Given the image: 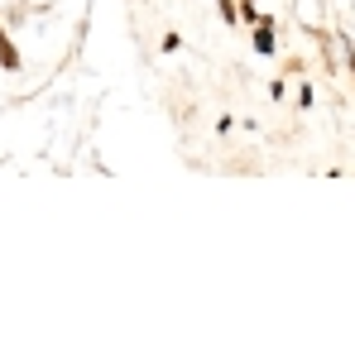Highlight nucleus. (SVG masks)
<instances>
[{"label": "nucleus", "mask_w": 355, "mask_h": 355, "mask_svg": "<svg viewBox=\"0 0 355 355\" xmlns=\"http://www.w3.org/2000/svg\"><path fill=\"white\" fill-rule=\"evenodd\" d=\"M351 67H355V58H351Z\"/></svg>", "instance_id": "obj_4"}, {"label": "nucleus", "mask_w": 355, "mask_h": 355, "mask_svg": "<svg viewBox=\"0 0 355 355\" xmlns=\"http://www.w3.org/2000/svg\"><path fill=\"white\" fill-rule=\"evenodd\" d=\"M254 49H259V53H274V19H269V15H259V29H254Z\"/></svg>", "instance_id": "obj_1"}, {"label": "nucleus", "mask_w": 355, "mask_h": 355, "mask_svg": "<svg viewBox=\"0 0 355 355\" xmlns=\"http://www.w3.org/2000/svg\"><path fill=\"white\" fill-rule=\"evenodd\" d=\"M0 62H5V67H15V62H19V58H15V49H10V39H5V34H0Z\"/></svg>", "instance_id": "obj_2"}, {"label": "nucleus", "mask_w": 355, "mask_h": 355, "mask_svg": "<svg viewBox=\"0 0 355 355\" xmlns=\"http://www.w3.org/2000/svg\"><path fill=\"white\" fill-rule=\"evenodd\" d=\"M216 5H221V10H226V19L236 24V5H231V0H216Z\"/></svg>", "instance_id": "obj_3"}]
</instances>
